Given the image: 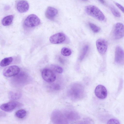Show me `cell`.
Segmentation results:
<instances>
[{
    "instance_id": "2",
    "label": "cell",
    "mask_w": 124,
    "mask_h": 124,
    "mask_svg": "<svg viewBox=\"0 0 124 124\" xmlns=\"http://www.w3.org/2000/svg\"><path fill=\"white\" fill-rule=\"evenodd\" d=\"M85 10L88 15L99 20L103 21L105 19V16L102 12L95 6H87L85 7Z\"/></svg>"
},
{
    "instance_id": "4",
    "label": "cell",
    "mask_w": 124,
    "mask_h": 124,
    "mask_svg": "<svg viewBox=\"0 0 124 124\" xmlns=\"http://www.w3.org/2000/svg\"><path fill=\"white\" fill-rule=\"evenodd\" d=\"M41 75L43 79L46 81L52 83L55 80L56 76L53 71L48 68L43 69L41 72Z\"/></svg>"
},
{
    "instance_id": "29",
    "label": "cell",
    "mask_w": 124,
    "mask_h": 124,
    "mask_svg": "<svg viewBox=\"0 0 124 124\" xmlns=\"http://www.w3.org/2000/svg\"><path fill=\"white\" fill-rule=\"evenodd\" d=\"M60 57L59 58V61L61 63H64V61Z\"/></svg>"
},
{
    "instance_id": "18",
    "label": "cell",
    "mask_w": 124,
    "mask_h": 124,
    "mask_svg": "<svg viewBox=\"0 0 124 124\" xmlns=\"http://www.w3.org/2000/svg\"><path fill=\"white\" fill-rule=\"evenodd\" d=\"M21 94L20 93L17 92H11L9 94V97L11 100H16L19 99L21 97Z\"/></svg>"
},
{
    "instance_id": "7",
    "label": "cell",
    "mask_w": 124,
    "mask_h": 124,
    "mask_svg": "<svg viewBox=\"0 0 124 124\" xmlns=\"http://www.w3.org/2000/svg\"><path fill=\"white\" fill-rule=\"evenodd\" d=\"M115 61L119 65L124 64V51L120 46H117L116 48Z\"/></svg>"
},
{
    "instance_id": "14",
    "label": "cell",
    "mask_w": 124,
    "mask_h": 124,
    "mask_svg": "<svg viewBox=\"0 0 124 124\" xmlns=\"http://www.w3.org/2000/svg\"><path fill=\"white\" fill-rule=\"evenodd\" d=\"M58 11L56 8L51 7H48L45 12V16L48 19H53L58 14Z\"/></svg>"
},
{
    "instance_id": "9",
    "label": "cell",
    "mask_w": 124,
    "mask_h": 124,
    "mask_svg": "<svg viewBox=\"0 0 124 124\" xmlns=\"http://www.w3.org/2000/svg\"><path fill=\"white\" fill-rule=\"evenodd\" d=\"M66 39L65 35L62 33H58L51 36L49 38L50 42L53 44H59L64 41Z\"/></svg>"
},
{
    "instance_id": "30",
    "label": "cell",
    "mask_w": 124,
    "mask_h": 124,
    "mask_svg": "<svg viewBox=\"0 0 124 124\" xmlns=\"http://www.w3.org/2000/svg\"><path fill=\"white\" fill-rule=\"evenodd\" d=\"M100 1L102 4H104L105 2L104 0H99Z\"/></svg>"
},
{
    "instance_id": "5",
    "label": "cell",
    "mask_w": 124,
    "mask_h": 124,
    "mask_svg": "<svg viewBox=\"0 0 124 124\" xmlns=\"http://www.w3.org/2000/svg\"><path fill=\"white\" fill-rule=\"evenodd\" d=\"M113 36L116 39H119L124 36V25L122 23H118L115 25L114 29Z\"/></svg>"
},
{
    "instance_id": "31",
    "label": "cell",
    "mask_w": 124,
    "mask_h": 124,
    "mask_svg": "<svg viewBox=\"0 0 124 124\" xmlns=\"http://www.w3.org/2000/svg\"></svg>"
},
{
    "instance_id": "10",
    "label": "cell",
    "mask_w": 124,
    "mask_h": 124,
    "mask_svg": "<svg viewBox=\"0 0 124 124\" xmlns=\"http://www.w3.org/2000/svg\"><path fill=\"white\" fill-rule=\"evenodd\" d=\"M97 50L101 54L105 53L107 50L108 43L105 39H100L97 40L96 42Z\"/></svg>"
},
{
    "instance_id": "6",
    "label": "cell",
    "mask_w": 124,
    "mask_h": 124,
    "mask_svg": "<svg viewBox=\"0 0 124 124\" xmlns=\"http://www.w3.org/2000/svg\"><path fill=\"white\" fill-rule=\"evenodd\" d=\"M20 71V68L18 66L12 65L5 69L3 71V75L6 77H10L16 75Z\"/></svg>"
},
{
    "instance_id": "1",
    "label": "cell",
    "mask_w": 124,
    "mask_h": 124,
    "mask_svg": "<svg viewBox=\"0 0 124 124\" xmlns=\"http://www.w3.org/2000/svg\"><path fill=\"white\" fill-rule=\"evenodd\" d=\"M84 89L82 86L78 84H74L70 87L68 91L69 97L73 100H78L83 97Z\"/></svg>"
},
{
    "instance_id": "19",
    "label": "cell",
    "mask_w": 124,
    "mask_h": 124,
    "mask_svg": "<svg viewBox=\"0 0 124 124\" xmlns=\"http://www.w3.org/2000/svg\"><path fill=\"white\" fill-rule=\"evenodd\" d=\"M27 114L26 111L24 109H20L17 111L15 113V116L17 117L20 119L24 118Z\"/></svg>"
},
{
    "instance_id": "15",
    "label": "cell",
    "mask_w": 124,
    "mask_h": 124,
    "mask_svg": "<svg viewBox=\"0 0 124 124\" xmlns=\"http://www.w3.org/2000/svg\"><path fill=\"white\" fill-rule=\"evenodd\" d=\"M14 77L15 82L19 83H23L27 79V76L25 73H21L18 74Z\"/></svg>"
},
{
    "instance_id": "8",
    "label": "cell",
    "mask_w": 124,
    "mask_h": 124,
    "mask_svg": "<svg viewBox=\"0 0 124 124\" xmlns=\"http://www.w3.org/2000/svg\"><path fill=\"white\" fill-rule=\"evenodd\" d=\"M51 118L52 122L54 124H62L61 122H65V120L62 114L57 110L53 111L51 114Z\"/></svg>"
},
{
    "instance_id": "21",
    "label": "cell",
    "mask_w": 124,
    "mask_h": 124,
    "mask_svg": "<svg viewBox=\"0 0 124 124\" xmlns=\"http://www.w3.org/2000/svg\"><path fill=\"white\" fill-rule=\"evenodd\" d=\"M66 115V116L69 119L73 120L77 118V114L75 112L70 111Z\"/></svg>"
},
{
    "instance_id": "24",
    "label": "cell",
    "mask_w": 124,
    "mask_h": 124,
    "mask_svg": "<svg viewBox=\"0 0 124 124\" xmlns=\"http://www.w3.org/2000/svg\"><path fill=\"white\" fill-rule=\"evenodd\" d=\"M89 25L90 28L93 32L96 33L100 31V28L94 24L89 23Z\"/></svg>"
},
{
    "instance_id": "11",
    "label": "cell",
    "mask_w": 124,
    "mask_h": 124,
    "mask_svg": "<svg viewBox=\"0 0 124 124\" xmlns=\"http://www.w3.org/2000/svg\"><path fill=\"white\" fill-rule=\"evenodd\" d=\"M95 93L98 98L103 99L106 98L107 95V90L105 86L101 85H99L96 87Z\"/></svg>"
},
{
    "instance_id": "23",
    "label": "cell",
    "mask_w": 124,
    "mask_h": 124,
    "mask_svg": "<svg viewBox=\"0 0 124 124\" xmlns=\"http://www.w3.org/2000/svg\"><path fill=\"white\" fill-rule=\"evenodd\" d=\"M110 8L111 12L115 16L118 17H120V13L113 6H112L110 7Z\"/></svg>"
},
{
    "instance_id": "26",
    "label": "cell",
    "mask_w": 124,
    "mask_h": 124,
    "mask_svg": "<svg viewBox=\"0 0 124 124\" xmlns=\"http://www.w3.org/2000/svg\"><path fill=\"white\" fill-rule=\"evenodd\" d=\"M108 124H120L119 122L117 119L112 118L109 120L108 121Z\"/></svg>"
},
{
    "instance_id": "13",
    "label": "cell",
    "mask_w": 124,
    "mask_h": 124,
    "mask_svg": "<svg viewBox=\"0 0 124 124\" xmlns=\"http://www.w3.org/2000/svg\"><path fill=\"white\" fill-rule=\"evenodd\" d=\"M29 8L28 2L25 0L19 1L16 4V8L18 11L20 13H23L27 11Z\"/></svg>"
},
{
    "instance_id": "27",
    "label": "cell",
    "mask_w": 124,
    "mask_h": 124,
    "mask_svg": "<svg viewBox=\"0 0 124 124\" xmlns=\"http://www.w3.org/2000/svg\"><path fill=\"white\" fill-rule=\"evenodd\" d=\"M52 89L54 90H58L60 88V85L56 84H55L52 85L50 87Z\"/></svg>"
},
{
    "instance_id": "16",
    "label": "cell",
    "mask_w": 124,
    "mask_h": 124,
    "mask_svg": "<svg viewBox=\"0 0 124 124\" xmlns=\"http://www.w3.org/2000/svg\"><path fill=\"white\" fill-rule=\"evenodd\" d=\"M14 16L11 15L7 16L4 17L2 21V23L3 25L7 26L10 25L13 20Z\"/></svg>"
},
{
    "instance_id": "12",
    "label": "cell",
    "mask_w": 124,
    "mask_h": 124,
    "mask_svg": "<svg viewBox=\"0 0 124 124\" xmlns=\"http://www.w3.org/2000/svg\"><path fill=\"white\" fill-rule=\"evenodd\" d=\"M19 103L15 101H11L2 104L0 106V109L6 112L12 111L19 106Z\"/></svg>"
},
{
    "instance_id": "3",
    "label": "cell",
    "mask_w": 124,
    "mask_h": 124,
    "mask_svg": "<svg viewBox=\"0 0 124 124\" xmlns=\"http://www.w3.org/2000/svg\"><path fill=\"white\" fill-rule=\"evenodd\" d=\"M40 23V20L36 15L32 14L28 16L24 22V25L28 27H32L39 25Z\"/></svg>"
},
{
    "instance_id": "28",
    "label": "cell",
    "mask_w": 124,
    "mask_h": 124,
    "mask_svg": "<svg viewBox=\"0 0 124 124\" xmlns=\"http://www.w3.org/2000/svg\"><path fill=\"white\" fill-rule=\"evenodd\" d=\"M115 4L120 10L124 13V7L121 5L117 2L115 3Z\"/></svg>"
},
{
    "instance_id": "20",
    "label": "cell",
    "mask_w": 124,
    "mask_h": 124,
    "mask_svg": "<svg viewBox=\"0 0 124 124\" xmlns=\"http://www.w3.org/2000/svg\"><path fill=\"white\" fill-rule=\"evenodd\" d=\"M61 53L64 56H68L71 54L72 52L70 49L67 47H64L62 49Z\"/></svg>"
},
{
    "instance_id": "22",
    "label": "cell",
    "mask_w": 124,
    "mask_h": 124,
    "mask_svg": "<svg viewBox=\"0 0 124 124\" xmlns=\"http://www.w3.org/2000/svg\"><path fill=\"white\" fill-rule=\"evenodd\" d=\"M88 49V46L87 45H86L83 47L79 57L80 61H82L84 58L87 52Z\"/></svg>"
},
{
    "instance_id": "17",
    "label": "cell",
    "mask_w": 124,
    "mask_h": 124,
    "mask_svg": "<svg viewBox=\"0 0 124 124\" xmlns=\"http://www.w3.org/2000/svg\"><path fill=\"white\" fill-rule=\"evenodd\" d=\"M13 59V58L11 57L4 58L0 62V66L3 67L8 65L12 62Z\"/></svg>"
},
{
    "instance_id": "25",
    "label": "cell",
    "mask_w": 124,
    "mask_h": 124,
    "mask_svg": "<svg viewBox=\"0 0 124 124\" xmlns=\"http://www.w3.org/2000/svg\"><path fill=\"white\" fill-rule=\"evenodd\" d=\"M51 67L54 71L58 73H61L63 72L62 68L58 65H51Z\"/></svg>"
}]
</instances>
